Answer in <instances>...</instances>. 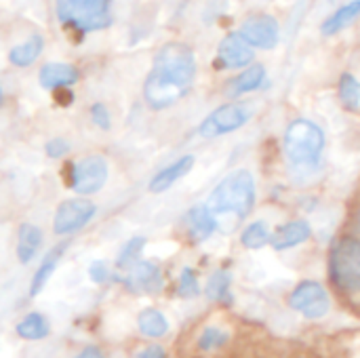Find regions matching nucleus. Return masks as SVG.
<instances>
[{
	"label": "nucleus",
	"instance_id": "obj_1",
	"mask_svg": "<svg viewBox=\"0 0 360 358\" xmlns=\"http://www.w3.org/2000/svg\"><path fill=\"white\" fill-rule=\"evenodd\" d=\"M196 55L190 44L171 40L162 44L143 80V99L150 110L162 112L179 103L196 80Z\"/></svg>",
	"mask_w": 360,
	"mask_h": 358
},
{
	"label": "nucleus",
	"instance_id": "obj_2",
	"mask_svg": "<svg viewBox=\"0 0 360 358\" xmlns=\"http://www.w3.org/2000/svg\"><path fill=\"white\" fill-rule=\"evenodd\" d=\"M255 179L253 173L247 169H238L232 171L230 175H226L217 188L211 192L207 207L211 209V213L217 219V226L228 224V230H234L255 207Z\"/></svg>",
	"mask_w": 360,
	"mask_h": 358
},
{
	"label": "nucleus",
	"instance_id": "obj_3",
	"mask_svg": "<svg viewBox=\"0 0 360 358\" xmlns=\"http://www.w3.org/2000/svg\"><path fill=\"white\" fill-rule=\"evenodd\" d=\"M61 27L84 38L91 32L108 30L114 23L112 0H55Z\"/></svg>",
	"mask_w": 360,
	"mask_h": 358
},
{
	"label": "nucleus",
	"instance_id": "obj_4",
	"mask_svg": "<svg viewBox=\"0 0 360 358\" xmlns=\"http://www.w3.org/2000/svg\"><path fill=\"white\" fill-rule=\"evenodd\" d=\"M283 148L291 167L300 171L316 169L325 150V131L308 118H297L287 127Z\"/></svg>",
	"mask_w": 360,
	"mask_h": 358
},
{
	"label": "nucleus",
	"instance_id": "obj_5",
	"mask_svg": "<svg viewBox=\"0 0 360 358\" xmlns=\"http://www.w3.org/2000/svg\"><path fill=\"white\" fill-rule=\"evenodd\" d=\"M329 279L344 295H360V238L342 236L329 251Z\"/></svg>",
	"mask_w": 360,
	"mask_h": 358
},
{
	"label": "nucleus",
	"instance_id": "obj_6",
	"mask_svg": "<svg viewBox=\"0 0 360 358\" xmlns=\"http://www.w3.org/2000/svg\"><path fill=\"white\" fill-rule=\"evenodd\" d=\"M108 173V160L101 154H91L78 162H68L63 167V181L76 194L91 196L105 186Z\"/></svg>",
	"mask_w": 360,
	"mask_h": 358
},
{
	"label": "nucleus",
	"instance_id": "obj_7",
	"mask_svg": "<svg viewBox=\"0 0 360 358\" xmlns=\"http://www.w3.org/2000/svg\"><path fill=\"white\" fill-rule=\"evenodd\" d=\"M253 118V108L243 101H232L215 108L200 124H198V135L205 139H215L228 133H234L243 129L249 120Z\"/></svg>",
	"mask_w": 360,
	"mask_h": 358
},
{
	"label": "nucleus",
	"instance_id": "obj_8",
	"mask_svg": "<svg viewBox=\"0 0 360 358\" xmlns=\"http://www.w3.org/2000/svg\"><path fill=\"white\" fill-rule=\"evenodd\" d=\"M251 46L270 51L281 42V23L274 15L268 13H253L243 19L236 30Z\"/></svg>",
	"mask_w": 360,
	"mask_h": 358
},
{
	"label": "nucleus",
	"instance_id": "obj_9",
	"mask_svg": "<svg viewBox=\"0 0 360 358\" xmlns=\"http://www.w3.org/2000/svg\"><path fill=\"white\" fill-rule=\"evenodd\" d=\"M97 213V207L89 198H70L63 200L53 219V232L57 236H68L84 228Z\"/></svg>",
	"mask_w": 360,
	"mask_h": 358
},
{
	"label": "nucleus",
	"instance_id": "obj_10",
	"mask_svg": "<svg viewBox=\"0 0 360 358\" xmlns=\"http://www.w3.org/2000/svg\"><path fill=\"white\" fill-rule=\"evenodd\" d=\"M289 306L293 310H297L300 314H304V319H310V321H316V319H323L329 308H331V300L325 291V287L321 283H314V281H304L300 283L291 298H289Z\"/></svg>",
	"mask_w": 360,
	"mask_h": 358
},
{
	"label": "nucleus",
	"instance_id": "obj_11",
	"mask_svg": "<svg viewBox=\"0 0 360 358\" xmlns=\"http://www.w3.org/2000/svg\"><path fill=\"white\" fill-rule=\"evenodd\" d=\"M253 59H255L253 46L238 32H230L217 44L213 68L215 70H245L253 63Z\"/></svg>",
	"mask_w": 360,
	"mask_h": 358
},
{
	"label": "nucleus",
	"instance_id": "obj_12",
	"mask_svg": "<svg viewBox=\"0 0 360 358\" xmlns=\"http://www.w3.org/2000/svg\"><path fill=\"white\" fill-rule=\"evenodd\" d=\"M80 80V70L72 63L63 61H49L38 72V82L42 89L55 93L59 89H70Z\"/></svg>",
	"mask_w": 360,
	"mask_h": 358
},
{
	"label": "nucleus",
	"instance_id": "obj_13",
	"mask_svg": "<svg viewBox=\"0 0 360 358\" xmlns=\"http://www.w3.org/2000/svg\"><path fill=\"white\" fill-rule=\"evenodd\" d=\"M122 283L131 293H158L162 289V274L156 264L137 262Z\"/></svg>",
	"mask_w": 360,
	"mask_h": 358
},
{
	"label": "nucleus",
	"instance_id": "obj_14",
	"mask_svg": "<svg viewBox=\"0 0 360 358\" xmlns=\"http://www.w3.org/2000/svg\"><path fill=\"white\" fill-rule=\"evenodd\" d=\"M194 162H196V158H194L192 154H186V156L177 158L175 162H171L169 167L160 169V171L150 179V192H154V194L167 192L175 181H179L181 177H186V175L194 169Z\"/></svg>",
	"mask_w": 360,
	"mask_h": 358
},
{
	"label": "nucleus",
	"instance_id": "obj_15",
	"mask_svg": "<svg viewBox=\"0 0 360 358\" xmlns=\"http://www.w3.org/2000/svg\"><path fill=\"white\" fill-rule=\"evenodd\" d=\"M188 234L194 243H205L217 228V219L207 205H196L186 213Z\"/></svg>",
	"mask_w": 360,
	"mask_h": 358
},
{
	"label": "nucleus",
	"instance_id": "obj_16",
	"mask_svg": "<svg viewBox=\"0 0 360 358\" xmlns=\"http://www.w3.org/2000/svg\"><path fill=\"white\" fill-rule=\"evenodd\" d=\"M310 236H312L310 224L304 222V219H295V222H289V224L281 226V228L272 234L270 245H272L276 251H287V249H293V247L306 243Z\"/></svg>",
	"mask_w": 360,
	"mask_h": 358
},
{
	"label": "nucleus",
	"instance_id": "obj_17",
	"mask_svg": "<svg viewBox=\"0 0 360 358\" xmlns=\"http://www.w3.org/2000/svg\"><path fill=\"white\" fill-rule=\"evenodd\" d=\"M266 82V68L262 63H251L245 68L240 74H236L232 80L226 84V95L228 97H240L245 93H253Z\"/></svg>",
	"mask_w": 360,
	"mask_h": 358
},
{
	"label": "nucleus",
	"instance_id": "obj_18",
	"mask_svg": "<svg viewBox=\"0 0 360 358\" xmlns=\"http://www.w3.org/2000/svg\"><path fill=\"white\" fill-rule=\"evenodd\" d=\"M68 247H70V243L63 241V243L55 245V247L42 257V262H40V266H38V270L34 272V279H32V283H30V295H32V298H36V295L44 289V285H46L49 279L53 276V272H55V268L59 266V262H61L63 253L68 251Z\"/></svg>",
	"mask_w": 360,
	"mask_h": 358
},
{
	"label": "nucleus",
	"instance_id": "obj_19",
	"mask_svg": "<svg viewBox=\"0 0 360 358\" xmlns=\"http://www.w3.org/2000/svg\"><path fill=\"white\" fill-rule=\"evenodd\" d=\"M42 245V230L34 224H21L17 234V260L25 266L30 264Z\"/></svg>",
	"mask_w": 360,
	"mask_h": 358
},
{
	"label": "nucleus",
	"instance_id": "obj_20",
	"mask_svg": "<svg viewBox=\"0 0 360 358\" xmlns=\"http://www.w3.org/2000/svg\"><path fill=\"white\" fill-rule=\"evenodd\" d=\"M42 51H44V38L40 34H32L8 51V61L17 68H27L42 55Z\"/></svg>",
	"mask_w": 360,
	"mask_h": 358
},
{
	"label": "nucleus",
	"instance_id": "obj_21",
	"mask_svg": "<svg viewBox=\"0 0 360 358\" xmlns=\"http://www.w3.org/2000/svg\"><path fill=\"white\" fill-rule=\"evenodd\" d=\"M360 15V0H350L348 4L340 6L338 11H333L323 23H321V32L323 36H335L340 34L344 27H348L350 23H354Z\"/></svg>",
	"mask_w": 360,
	"mask_h": 358
},
{
	"label": "nucleus",
	"instance_id": "obj_22",
	"mask_svg": "<svg viewBox=\"0 0 360 358\" xmlns=\"http://www.w3.org/2000/svg\"><path fill=\"white\" fill-rule=\"evenodd\" d=\"M230 287H232V274L228 270H219V272H215V274L209 276L207 287H205V295L211 302L230 308L232 302H234L232 300V293H230Z\"/></svg>",
	"mask_w": 360,
	"mask_h": 358
},
{
	"label": "nucleus",
	"instance_id": "obj_23",
	"mask_svg": "<svg viewBox=\"0 0 360 358\" xmlns=\"http://www.w3.org/2000/svg\"><path fill=\"white\" fill-rule=\"evenodd\" d=\"M137 327L141 331V335L150 338V340H158L162 335H167L169 331V321L165 319V314L156 308H146L139 312L137 317Z\"/></svg>",
	"mask_w": 360,
	"mask_h": 358
},
{
	"label": "nucleus",
	"instance_id": "obj_24",
	"mask_svg": "<svg viewBox=\"0 0 360 358\" xmlns=\"http://www.w3.org/2000/svg\"><path fill=\"white\" fill-rule=\"evenodd\" d=\"M49 333H51V329H49V323H46V319L40 314V312H30V314H25L21 321H19V325H17V335L21 338V340H44V338H49Z\"/></svg>",
	"mask_w": 360,
	"mask_h": 358
},
{
	"label": "nucleus",
	"instance_id": "obj_25",
	"mask_svg": "<svg viewBox=\"0 0 360 358\" xmlns=\"http://www.w3.org/2000/svg\"><path fill=\"white\" fill-rule=\"evenodd\" d=\"M338 95H340V101L346 110L350 112H356L360 108V80L350 74V72H344L340 76V82H338Z\"/></svg>",
	"mask_w": 360,
	"mask_h": 358
},
{
	"label": "nucleus",
	"instance_id": "obj_26",
	"mask_svg": "<svg viewBox=\"0 0 360 358\" xmlns=\"http://www.w3.org/2000/svg\"><path fill=\"white\" fill-rule=\"evenodd\" d=\"M270 232L266 228L264 222H253L251 226L245 228V232L240 234V243L245 249H262L270 243Z\"/></svg>",
	"mask_w": 360,
	"mask_h": 358
},
{
	"label": "nucleus",
	"instance_id": "obj_27",
	"mask_svg": "<svg viewBox=\"0 0 360 358\" xmlns=\"http://www.w3.org/2000/svg\"><path fill=\"white\" fill-rule=\"evenodd\" d=\"M143 247H146V238H143V236H135V238L127 241V243L122 245L120 253H118L116 266H118L120 270H129V268H133V266L137 264V260H139V255H141Z\"/></svg>",
	"mask_w": 360,
	"mask_h": 358
},
{
	"label": "nucleus",
	"instance_id": "obj_28",
	"mask_svg": "<svg viewBox=\"0 0 360 358\" xmlns=\"http://www.w3.org/2000/svg\"><path fill=\"white\" fill-rule=\"evenodd\" d=\"M230 340V333L221 327H207L200 338H198V348L202 352H211V350H217L221 348L226 342Z\"/></svg>",
	"mask_w": 360,
	"mask_h": 358
},
{
	"label": "nucleus",
	"instance_id": "obj_29",
	"mask_svg": "<svg viewBox=\"0 0 360 358\" xmlns=\"http://www.w3.org/2000/svg\"><path fill=\"white\" fill-rule=\"evenodd\" d=\"M177 295L184 300H194L200 295V285L192 268H184L177 281Z\"/></svg>",
	"mask_w": 360,
	"mask_h": 358
},
{
	"label": "nucleus",
	"instance_id": "obj_30",
	"mask_svg": "<svg viewBox=\"0 0 360 358\" xmlns=\"http://www.w3.org/2000/svg\"><path fill=\"white\" fill-rule=\"evenodd\" d=\"M91 120L101 131H110V127H112V116H110L108 108L101 101H97V103L91 106Z\"/></svg>",
	"mask_w": 360,
	"mask_h": 358
},
{
	"label": "nucleus",
	"instance_id": "obj_31",
	"mask_svg": "<svg viewBox=\"0 0 360 358\" xmlns=\"http://www.w3.org/2000/svg\"><path fill=\"white\" fill-rule=\"evenodd\" d=\"M44 152H46L49 158H63L70 152V143L65 139H61V137H55V139L46 141Z\"/></svg>",
	"mask_w": 360,
	"mask_h": 358
},
{
	"label": "nucleus",
	"instance_id": "obj_32",
	"mask_svg": "<svg viewBox=\"0 0 360 358\" xmlns=\"http://www.w3.org/2000/svg\"><path fill=\"white\" fill-rule=\"evenodd\" d=\"M89 276L95 285H103L108 283L110 279V270H108V264L105 262H93L91 268H89Z\"/></svg>",
	"mask_w": 360,
	"mask_h": 358
},
{
	"label": "nucleus",
	"instance_id": "obj_33",
	"mask_svg": "<svg viewBox=\"0 0 360 358\" xmlns=\"http://www.w3.org/2000/svg\"><path fill=\"white\" fill-rule=\"evenodd\" d=\"M137 358H167V352L158 344H150L137 354Z\"/></svg>",
	"mask_w": 360,
	"mask_h": 358
},
{
	"label": "nucleus",
	"instance_id": "obj_34",
	"mask_svg": "<svg viewBox=\"0 0 360 358\" xmlns=\"http://www.w3.org/2000/svg\"><path fill=\"white\" fill-rule=\"evenodd\" d=\"M53 95H55V101L61 103V106H72L74 103V93L70 89H59Z\"/></svg>",
	"mask_w": 360,
	"mask_h": 358
},
{
	"label": "nucleus",
	"instance_id": "obj_35",
	"mask_svg": "<svg viewBox=\"0 0 360 358\" xmlns=\"http://www.w3.org/2000/svg\"><path fill=\"white\" fill-rule=\"evenodd\" d=\"M74 358H105V357H103V352H101L97 346H86L84 350H80V352H78Z\"/></svg>",
	"mask_w": 360,
	"mask_h": 358
},
{
	"label": "nucleus",
	"instance_id": "obj_36",
	"mask_svg": "<svg viewBox=\"0 0 360 358\" xmlns=\"http://www.w3.org/2000/svg\"><path fill=\"white\" fill-rule=\"evenodd\" d=\"M354 228L360 232V207L356 209V213H354Z\"/></svg>",
	"mask_w": 360,
	"mask_h": 358
},
{
	"label": "nucleus",
	"instance_id": "obj_37",
	"mask_svg": "<svg viewBox=\"0 0 360 358\" xmlns=\"http://www.w3.org/2000/svg\"><path fill=\"white\" fill-rule=\"evenodd\" d=\"M329 2H335V0H329Z\"/></svg>",
	"mask_w": 360,
	"mask_h": 358
}]
</instances>
